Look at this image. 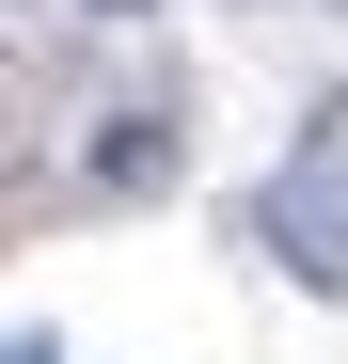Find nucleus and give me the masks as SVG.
Listing matches in <instances>:
<instances>
[{"label": "nucleus", "instance_id": "f257e3e1", "mask_svg": "<svg viewBox=\"0 0 348 364\" xmlns=\"http://www.w3.org/2000/svg\"><path fill=\"white\" fill-rule=\"evenodd\" d=\"M254 222H269V254L301 269V285H348V159L332 143H301V174H285Z\"/></svg>", "mask_w": 348, "mask_h": 364}, {"label": "nucleus", "instance_id": "f03ea898", "mask_svg": "<svg viewBox=\"0 0 348 364\" xmlns=\"http://www.w3.org/2000/svg\"><path fill=\"white\" fill-rule=\"evenodd\" d=\"M80 191H111V206H158V191H174V111H95Z\"/></svg>", "mask_w": 348, "mask_h": 364}, {"label": "nucleus", "instance_id": "7ed1b4c3", "mask_svg": "<svg viewBox=\"0 0 348 364\" xmlns=\"http://www.w3.org/2000/svg\"><path fill=\"white\" fill-rule=\"evenodd\" d=\"M0 364H64V333H16V348H0Z\"/></svg>", "mask_w": 348, "mask_h": 364}]
</instances>
